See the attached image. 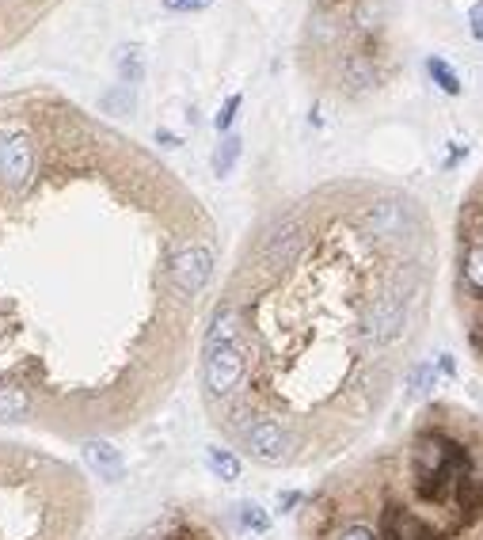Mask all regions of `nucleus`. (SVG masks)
<instances>
[{
  "mask_svg": "<svg viewBox=\"0 0 483 540\" xmlns=\"http://www.w3.org/2000/svg\"><path fill=\"white\" fill-rule=\"evenodd\" d=\"M213 270L210 217L134 141L62 99H0V431L153 419Z\"/></svg>",
  "mask_w": 483,
  "mask_h": 540,
  "instance_id": "f257e3e1",
  "label": "nucleus"
},
{
  "mask_svg": "<svg viewBox=\"0 0 483 540\" xmlns=\"http://www.w3.org/2000/svg\"><path fill=\"white\" fill-rule=\"evenodd\" d=\"M305 206L274 213L217 297L202 331L198 396L221 441L259 469H297L374 419L393 384V350L412 335L422 263L350 267Z\"/></svg>",
  "mask_w": 483,
  "mask_h": 540,
  "instance_id": "f03ea898",
  "label": "nucleus"
},
{
  "mask_svg": "<svg viewBox=\"0 0 483 540\" xmlns=\"http://www.w3.org/2000/svg\"><path fill=\"white\" fill-rule=\"evenodd\" d=\"M91 488L77 464L27 441H0V540H84Z\"/></svg>",
  "mask_w": 483,
  "mask_h": 540,
  "instance_id": "7ed1b4c3",
  "label": "nucleus"
},
{
  "mask_svg": "<svg viewBox=\"0 0 483 540\" xmlns=\"http://www.w3.org/2000/svg\"><path fill=\"white\" fill-rule=\"evenodd\" d=\"M426 72H431L434 84L445 91V96H460V77H457V72L445 65L441 58H431V62H426Z\"/></svg>",
  "mask_w": 483,
  "mask_h": 540,
  "instance_id": "20e7f679",
  "label": "nucleus"
},
{
  "mask_svg": "<svg viewBox=\"0 0 483 540\" xmlns=\"http://www.w3.org/2000/svg\"><path fill=\"white\" fill-rule=\"evenodd\" d=\"M240 156V137H229V141H221V148L213 153V172L217 175H225L229 167H232V160Z\"/></svg>",
  "mask_w": 483,
  "mask_h": 540,
  "instance_id": "39448f33",
  "label": "nucleus"
},
{
  "mask_svg": "<svg viewBox=\"0 0 483 540\" xmlns=\"http://www.w3.org/2000/svg\"><path fill=\"white\" fill-rule=\"evenodd\" d=\"M164 12H202V8H210L213 0H160Z\"/></svg>",
  "mask_w": 483,
  "mask_h": 540,
  "instance_id": "423d86ee",
  "label": "nucleus"
},
{
  "mask_svg": "<svg viewBox=\"0 0 483 540\" xmlns=\"http://www.w3.org/2000/svg\"><path fill=\"white\" fill-rule=\"evenodd\" d=\"M469 31H472V39L483 43V0H476V5L469 8Z\"/></svg>",
  "mask_w": 483,
  "mask_h": 540,
  "instance_id": "0eeeda50",
  "label": "nucleus"
},
{
  "mask_svg": "<svg viewBox=\"0 0 483 540\" xmlns=\"http://www.w3.org/2000/svg\"><path fill=\"white\" fill-rule=\"evenodd\" d=\"M236 107H240V96H232V99L225 103V115H217V126H229V122H232V110H236Z\"/></svg>",
  "mask_w": 483,
  "mask_h": 540,
  "instance_id": "6e6552de",
  "label": "nucleus"
},
{
  "mask_svg": "<svg viewBox=\"0 0 483 540\" xmlns=\"http://www.w3.org/2000/svg\"><path fill=\"white\" fill-rule=\"evenodd\" d=\"M331 5H339V0H331Z\"/></svg>",
  "mask_w": 483,
  "mask_h": 540,
  "instance_id": "1a4fd4ad",
  "label": "nucleus"
}]
</instances>
